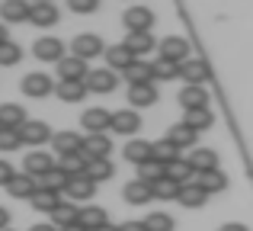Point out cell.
<instances>
[{
    "label": "cell",
    "mask_w": 253,
    "mask_h": 231,
    "mask_svg": "<svg viewBox=\"0 0 253 231\" xmlns=\"http://www.w3.org/2000/svg\"><path fill=\"white\" fill-rule=\"evenodd\" d=\"M71 55L90 61V58H96V55H106V45L96 32H84V36H77L74 42H71Z\"/></svg>",
    "instance_id": "6da1fadb"
},
{
    "label": "cell",
    "mask_w": 253,
    "mask_h": 231,
    "mask_svg": "<svg viewBox=\"0 0 253 231\" xmlns=\"http://www.w3.org/2000/svg\"><path fill=\"white\" fill-rule=\"evenodd\" d=\"M122 23L128 26V32H151V26H154V10L135 3L122 13Z\"/></svg>",
    "instance_id": "7a4b0ae2"
},
{
    "label": "cell",
    "mask_w": 253,
    "mask_h": 231,
    "mask_svg": "<svg viewBox=\"0 0 253 231\" xmlns=\"http://www.w3.org/2000/svg\"><path fill=\"white\" fill-rule=\"evenodd\" d=\"M19 138H23V144L39 148V144L51 141V129H48V122H42V119H26V122L19 125Z\"/></svg>",
    "instance_id": "3957f363"
},
{
    "label": "cell",
    "mask_w": 253,
    "mask_h": 231,
    "mask_svg": "<svg viewBox=\"0 0 253 231\" xmlns=\"http://www.w3.org/2000/svg\"><path fill=\"white\" fill-rule=\"evenodd\" d=\"M23 93L26 96H32V100H42V96H48L51 90H55V84H51V77L48 74H42V71H32V74H26L23 77Z\"/></svg>",
    "instance_id": "277c9868"
},
{
    "label": "cell",
    "mask_w": 253,
    "mask_h": 231,
    "mask_svg": "<svg viewBox=\"0 0 253 231\" xmlns=\"http://www.w3.org/2000/svg\"><path fill=\"white\" fill-rule=\"evenodd\" d=\"M84 84H86L90 93H112V90L119 87V77H116V71H109V68H96V71L86 74Z\"/></svg>",
    "instance_id": "5b68a950"
},
{
    "label": "cell",
    "mask_w": 253,
    "mask_h": 231,
    "mask_svg": "<svg viewBox=\"0 0 253 231\" xmlns=\"http://www.w3.org/2000/svg\"><path fill=\"white\" fill-rule=\"evenodd\" d=\"M32 55L39 58V61H61L64 58V42L61 39H55V36H42V39H36V45H32Z\"/></svg>",
    "instance_id": "8992f818"
},
{
    "label": "cell",
    "mask_w": 253,
    "mask_h": 231,
    "mask_svg": "<svg viewBox=\"0 0 253 231\" xmlns=\"http://www.w3.org/2000/svg\"><path fill=\"white\" fill-rule=\"evenodd\" d=\"M161 58H170V61H176V64H183V61H189V42H186L183 36H167V39H161Z\"/></svg>",
    "instance_id": "52a82bcc"
},
{
    "label": "cell",
    "mask_w": 253,
    "mask_h": 231,
    "mask_svg": "<svg viewBox=\"0 0 253 231\" xmlns=\"http://www.w3.org/2000/svg\"><path fill=\"white\" fill-rule=\"evenodd\" d=\"M81 125L90 135H103L106 129L112 125V113L109 109H103V106H93V109H84V116H81Z\"/></svg>",
    "instance_id": "ba28073f"
},
{
    "label": "cell",
    "mask_w": 253,
    "mask_h": 231,
    "mask_svg": "<svg viewBox=\"0 0 253 231\" xmlns=\"http://www.w3.org/2000/svg\"><path fill=\"white\" fill-rule=\"evenodd\" d=\"M86 74H90V68H86V61L77 58V55H64L61 61H58V77H61V81H86Z\"/></svg>",
    "instance_id": "9c48e42d"
},
{
    "label": "cell",
    "mask_w": 253,
    "mask_h": 231,
    "mask_svg": "<svg viewBox=\"0 0 253 231\" xmlns=\"http://www.w3.org/2000/svg\"><path fill=\"white\" fill-rule=\"evenodd\" d=\"M64 193H68L74 202H86V199H93V193H96V180H93V177H86V174L71 177Z\"/></svg>",
    "instance_id": "30bf717a"
},
{
    "label": "cell",
    "mask_w": 253,
    "mask_h": 231,
    "mask_svg": "<svg viewBox=\"0 0 253 231\" xmlns=\"http://www.w3.org/2000/svg\"><path fill=\"white\" fill-rule=\"evenodd\" d=\"M109 129L119 132V135H135L141 129V116H138V109H119V113H112Z\"/></svg>",
    "instance_id": "8fae6325"
},
{
    "label": "cell",
    "mask_w": 253,
    "mask_h": 231,
    "mask_svg": "<svg viewBox=\"0 0 253 231\" xmlns=\"http://www.w3.org/2000/svg\"><path fill=\"white\" fill-rule=\"evenodd\" d=\"M55 167V161H51V154H45V151H29L26 154V161H23V174H29V177H42V174H48V170Z\"/></svg>",
    "instance_id": "7c38bea8"
},
{
    "label": "cell",
    "mask_w": 253,
    "mask_h": 231,
    "mask_svg": "<svg viewBox=\"0 0 253 231\" xmlns=\"http://www.w3.org/2000/svg\"><path fill=\"white\" fill-rule=\"evenodd\" d=\"M179 106H183V109H202V106H209V90H205L202 84H186V87L179 90Z\"/></svg>",
    "instance_id": "4fadbf2b"
},
{
    "label": "cell",
    "mask_w": 253,
    "mask_h": 231,
    "mask_svg": "<svg viewBox=\"0 0 253 231\" xmlns=\"http://www.w3.org/2000/svg\"><path fill=\"white\" fill-rule=\"evenodd\" d=\"M51 148H55L58 157L77 154V151H84V138L77 132H58V135H51Z\"/></svg>",
    "instance_id": "5bb4252c"
},
{
    "label": "cell",
    "mask_w": 253,
    "mask_h": 231,
    "mask_svg": "<svg viewBox=\"0 0 253 231\" xmlns=\"http://www.w3.org/2000/svg\"><path fill=\"white\" fill-rule=\"evenodd\" d=\"M122 199L128 202V206H144V202L148 199H154V196H151V183H144V180H128L122 186Z\"/></svg>",
    "instance_id": "9a60e30c"
},
{
    "label": "cell",
    "mask_w": 253,
    "mask_h": 231,
    "mask_svg": "<svg viewBox=\"0 0 253 231\" xmlns=\"http://www.w3.org/2000/svg\"><path fill=\"white\" fill-rule=\"evenodd\" d=\"M179 77H183L186 84H202L205 87V81H209V64H205L202 58H189V61L179 64Z\"/></svg>",
    "instance_id": "2e32d148"
},
{
    "label": "cell",
    "mask_w": 253,
    "mask_h": 231,
    "mask_svg": "<svg viewBox=\"0 0 253 231\" xmlns=\"http://www.w3.org/2000/svg\"><path fill=\"white\" fill-rule=\"evenodd\" d=\"M109 151H112V141H109V135H86L84 138V157L86 161H96V157H109Z\"/></svg>",
    "instance_id": "e0dca14e"
},
{
    "label": "cell",
    "mask_w": 253,
    "mask_h": 231,
    "mask_svg": "<svg viewBox=\"0 0 253 231\" xmlns=\"http://www.w3.org/2000/svg\"><path fill=\"white\" fill-rule=\"evenodd\" d=\"M36 189H39V183H36V177H29V174H16L6 183V193H10L13 199H32Z\"/></svg>",
    "instance_id": "ac0fdd59"
},
{
    "label": "cell",
    "mask_w": 253,
    "mask_h": 231,
    "mask_svg": "<svg viewBox=\"0 0 253 231\" xmlns=\"http://www.w3.org/2000/svg\"><path fill=\"white\" fill-rule=\"evenodd\" d=\"M128 103H131V109L154 106L157 103V87L154 84H135V87H128Z\"/></svg>",
    "instance_id": "d6986e66"
},
{
    "label": "cell",
    "mask_w": 253,
    "mask_h": 231,
    "mask_svg": "<svg viewBox=\"0 0 253 231\" xmlns=\"http://www.w3.org/2000/svg\"><path fill=\"white\" fill-rule=\"evenodd\" d=\"M29 10H32L29 0H3V3H0L3 23H23V19H29Z\"/></svg>",
    "instance_id": "ffe728a7"
},
{
    "label": "cell",
    "mask_w": 253,
    "mask_h": 231,
    "mask_svg": "<svg viewBox=\"0 0 253 231\" xmlns=\"http://www.w3.org/2000/svg\"><path fill=\"white\" fill-rule=\"evenodd\" d=\"M164 138H167L170 144H176V148H192V144H196V138H199V132H192L186 122H173Z\"/></svg>",
    "instance_id": "44dd1931"
},
{
    "label": "cell",
    "mask_w": 253,
    "mask_h": 231,
    "mask_svg": "<svg viewBox=\"0 0 253 231\" xmlns=\"http://www.w3.org/2000/svg\"><path fill=\"white\" fill-rule=\"evenodd\" d=\"M55 93H58V100H64V103H81L90 90H86L84 81H58Z\"/></svg>",
    "instance_id": "7402d4cb"
},
{
    "label": "cell",
    "mask_w": 253,
    "mask_h": 231,
    "mask_svg": "<svg viewBox=\"0 0 253 231\" xmlns=\"http://www.w3.org/2000/svg\"><path fill=\"white\" fill-rule=\"evenodd\" d=\"M77 225H84L86 231H96V228L109 225V215H106L103 206H84V209H81V219H77Z\"/></svg>",
    "instance_id": "603a6c76"
},
{
    "label": "cell",
    "mask_w": 253,
    "mask_h": 231,
    "mask_svg": "<svg viewBox=\"0 0 253 231\" xmlns=\"http://www.w3.org/2000/svg\"><path fill=\"white\" fill-rule=\"evenodd\" d=\"M176 199L183 202L186 209H202L205 199H209V193H205V189L192 180V183H186V186H179V196H176Z\"/></svg>",
    "instance_id": "cb8c5ba5"
},
{
    "label": "cell",
    "mask_w": 253,
    "mask_h": 231,
    "mask_svg": "<svg viewBox=\"0 0 253 231\" xmlns=\"http://www.w3.org/2000/svg\"><path fill=\"white\" fill-rule=\"evenodd\" d=\"M106 61H109V71H125L135 61V55L128 51L125 42H119V45H109V48H106Z\"/></svg>",
    "instance_id": "d4e9b609"
},
{
    "label": "cell",
    "mask_w": 253,
    "mask_h": 231,
    "mask_svg": "<svg viewBox=\"0 0 253 231\" xmlns=\"http://www.w3.org/2000/svg\"><path fill=\"white\" fill-rule=\"evenodd\" d=\"M122 77L128 81V87H135V84H154V77H151V64L141 61V58H135V61L122 71Z\"/></svg>",
    "instance_id": "484cf974"
},
{
    "label": "cell",
    "mask_w": 253,
    "mask_h": 231,
    "mask_svg": "<svg viewBox=\"0 0 253 231\" xmlns=\"http://www.w3.org/2000/svg\"><path fill=\"white\" fill-rule=\"evenodd\" d=\"M167 177H170V180H176L179 186H186V183L196 180V170H192L189 157H176V161H170L167 164Z\"/></svg>",
    "instance_id": "4316f807"
},
{
    "label": "cell",
    "mask_w": 253,
    "mask_h": 231,
    "mask_svg": "<svg viewBox=\"0 0 253 231\" xmlns=\"http://www.w3.org/2000/svg\"><path fill=\"white\" fill-rule=\"evenodd\" d=\"M29 23L32 26H55L58 23V6L55 3H32V10H29Z\"/></svg>",
    "instance_id": "83f0119b"
},
{
    "label": "cell",
    "mask_w": 253,
    "mask_h": 231,
    "mask_svg": "<svg viewBox=\"0 0 253 231\" xmlns=\"http://www.w3.org/2000/svg\"><path fill=\"white\" fill-rule=\"evenodd\" d=\"M77 219H81V209L74 206V202H61V206L51 212V225L55 228H71V225H77Z\"/></svg>",
    "instance_id": "f1b7e54d"
},
{
    "label": "cell",
    "mask_w": 253,
    "mask_h": 231,
    "mask_svg": "<svg viewBox=\"0 0 253 231\" xmlns=\"http://www.w3.org/2000/svg\"><path fill=\"white\" fill-rule=\"evenodd\" d=\"M26 122V109L19 103H0V129H19Z\"/></svg>",
    "instance_id": "f546056e"
},
{
    "label": "cell",
    "mask_w": 253,
    "mask_h": 231,
    "mask_svg": "<svg viewBox=\"0 0 253 231\" xmlns=\"http://www.w3.org/2000/svg\"><path fill=\"white\" fill-rule=\"evenodd\" d=\"M196 183L211 196V193H221L228 186V177H224V170H205V174H196Z\"/></svg>",
    "instance_id": "4dcf8cb0"
},
{
    "label": "cell",
    "mask_w": 253,
    "mask_h": 231,
    "mask_svg": "<svg viewBox=\"0 0 253 231\" xmlns=\"http://www.w3.org/2000/svg\"><path fill=\"white\" fill-rule=\"evenodd\" d=\"M68 180H71V177L64 174V170L51 167L48 174H42L36 183H39V189H48V193H61V189H68Z\"/></svg>",
    "instance_id": "1f68e13d"
},
{
    "label": "cell",
    "mask_w": 253,
    "mask_h": 231,
    "mask_svg": "<svg viewBox=\"0 0 253 231\" xmlns=\"http://www.w3.org/2000/svg\"><path fill=\"white\" fill-rule=\"evenodd\" d=\"M189 164H192V170H196V174L218 170V154L211 148H196V151H192V157H189Z\"/></svg>",
    "instance_id": "d6a6232c"
},
{
    "label": "cell",
    "mask_w": 253,
    "mask_h": 231,
    "mask_svg": "<svg viewBox=\"0 0 253 231\" xmlns=\"http://www.w3.org/2000/svg\"><path fill=\"white\" fill-rule=\"evenodd\" d=\"M125 161H131V164H144V161H151V141H144V138H131L128 144H125Z\"/></svg>",
    "instance_id": "836d02e7"
},
{
    "label": "cell",
    "mask_w": 253,
    "mask_h": 231,
    "mask_svg": "<svg viewBox=\"0 0 253 231\" xmlns=\"http://www.w3.org/2000/svg\"><path fill=\"white\" fill-rule=\"evenodd\" d=\"M183 122L189 125L192 132H205V129H211L215 116H211L209 106H202V109H186V119H183Z\"/></svg>",
    "instance_id": "e575fe53"
},
{
    "label": "cell",
    "mask_w": 253,
    "mask_h": 231,
    "mask_svg": "<svg viewBox=\"0 0 253 231\" xmlns=\"http://www.w3.org/2000/svg\"><path fill=\"white\" fill-rule=\"evenodd\" d=\"M86 157H84V151H77V154H64V157H58V170H64L68 177H81L86 174Z\"/></svg>",
    "instance_id": "d590c367"
},
{
    "label": "cell",
    "mask_w": 253,
    "mask_h": 231,
    "mask_svg": "<svg viewBox=\"0 0 253 231\" xmlns=\"http://www.w3.org/2000/svg\"><path fill=\"white\" fill-rule=\"evenodd\" d=\"M32 209H36V212H55L58 206H61V196L58 193H48V189H36V193H32Z\"/></svg>",
    "instance_id": "8d00e7d4"
},
{
    "label": "cell",
    "mask_w": 253,
    "mask_h": 231,
    "mask_svg": "<svg viewBox=\"0 0 253 231\" xmlns=\"http://www.w3.org/2000/svg\"><path fill=\"white\" fill-rule=\"evenodd\" d=\"M125 45H128V51L138 58V55H144V51H151L157 42H154V36H151V32H128Z\"/></svg>",
    "instance_id": "74e56055"
},
{
    "label": "cell",
    "mask_w": 253,
    "mask_h": 231,
    "mask_svg": "<svg viewBox=\"0 0 253 231\" xmlns=\"http://www.w3.org/2000/svg\"><path fill=\"white\" fill-rule=\"evenodd\" d=\"M151 77L154 81H173V77H179V64L170 61V58H157V61H151Z\"/></svg>",
    "instance_id": "f35d334b"
},
{
    "label": "cell",
    "mask_w": 253,
    "mask_h": 231,
    "mask_svg": "<svg viewBox=\"0 0 253 231\" xmlns=\"http://www.w3.org/2000/svg\"><path fill=\"white\" fill-rule=\"evenodd\" d=\"M151 196H154V199H176L179 196V183L170 180V177H161V180L151 183Z\"/></svg>",
    "instance_id": "ab89813d"
},
{
    "label": "cell",
    "mask_w": 253,
    "mask_h": 231,
    "mask_svg": "<svg viewBox=\"0 0 253 231\" xmlns=\"http://www.w3.org/2000/svg\"><path fill=\"white\" fill-rule=\"evenodd\" d=\"M161 177H167V164H161V161H144V164H138V180H144V183H154V180H161Z\"/></svg>",
    "instance_id": "60d3db41"
},
{
    "label": "cell",
    "mask_w": 253,
    "mask_h": 231,
    "mask_svg": "<svg viewBox=\"0 0 253 231\" xmlns=\"http://www.w3.org/2000/svg\"><path fill=\"white\" fill-rule=\"evenodd\" d=\"M151 157L161 161V164H170V161H176V157H179V148H176V144H170L167 138H161V141H151Z\"/></svg>",
    "instance_id": "b9f144b4"
},
{
    "label": "cell",
    "mask_w": 253,
    "mask_h": 231,
    "mask_svg": "<svg viewBox=\"0 0 253 231\" xmlns=\"http://www.w3.org/2000/svg\"><path fill=\"white\" fill-rule=\"evenodd\" d=\"M116 174V167H112V161L109 157H96V161H90L86 164V177H93V180H109V177Z\"/></svg>",
    "instance_id": "7bdbcfd3"
},
{
    "label": "cell",
    "mask_w": 253,
    "mask_h": 231,
    "mask_svg": "<svg viewBox=\"0 0 253 231\" xmlns=\"http://www.w3.org/2000/svg\"><path fill=\"white\" fill-rule=\"evenodd\" d=\"M144 225H148V231H173L176 222H173V215H167V212H151L148 219H144Z\"/></svg>",
    "instance_id": "ee69618b"
},
{
    "label": "cell",
    "mask_w": 253,
    "mask_h": 231,
    "mask_svg": "<svg viewBox=\"0 0 253 231\" xmlns=\"http://www.w3.org/2000/svg\"><path fill=\"white\" fill-rule=\"evenodd\" d=\"M19 58H23V48H19L16 42H3V45H0V64H3V68L19 64Z\"/></svg>",
    "instance_id": "f6af8a7d"
},
{
    "label": "cell",
    "mask_w": 253,
    "mask_h": 231,
    "mask_svg": "<svg viewBox=\"0 0 253 231\" xmlns=\"http://www.w3.org/2000/svg\"><path fill=\"white\" fill-rule=\"evenodd\" d=\"M19 144H23V138H19V129H0V151H3V154L16 151Z\"/></svg>",
    "instance_id": "bcb514c9"
},
{
    "label": "cell",
    "mask_w": 253,
    "mask_h": 231,
    "mask_svg": "<svg viewBox=\"0 0 253 231\" xmlns=\"http://www.w3.org/2000/svg\"><path fill=\"white\" fill-rule=\"evenodd\" d=\"M68 6L74 13H96L99 10V0H68Z\"/></svg>",
    "instance_id": "7dc6e473"
},
{
    "label": "cell",
    "mask_w": 253,
    "mask_h": 231,
    "mask_svg": "<svg viewBox=\"0 0 253 231\" xmlns=\"http://www.w3.org/2000/svg\"><path fill=\"white\" fill-rule=\"evenodd\" d=\"M16 177V170H13V164L10 161H0V186H6V183Z\"/></svg>",
    "instance_id": "c3c4849f"
},
{
    "label": "cell",
    "mask_w": 253,
    "mask_h": 231,
    "mask_svg": "<svg viewBox=\"0 0 253 231\" xmlns=\"http://www.w3.org/2000/svg\"><path fill=\"white\" fill-rule=\"evenodd\" d=\"M119 231H148V225H144V222H122V225H119Z\"/></svg>",
    "instance_id": "681fc988"
},
{
    "label": "cell",
    "mask_w": 253,
    "mask_h": 231,
    "mask_svg": "<svg viewBox=\"0 0 253 231\" xmlns=\"http://www.w3.org/2000/svg\"><path fill=\"white\" fill-rule=\"evenodd\" d=\"M218 231H250V228L244 225V222H224V225L218 228Z\"/></svg>",
    "instance_id": "f907efd6"
},
{
    "label": "cell",
    "mask_w": 253,
    "mask_h": 231,
    "mask_svg": "<svg viewBox=\"0 0 253 231\" xmlns=\"http://www.w3.org/2000/svg\"><path fill=\"white\" fill-rule=\"evenodd\" d=\"M3 228H10V209L0 206V231H3Z\"/></svg>",
    "instance_id": "816d5d0a"
},
{
    "label": "cell",
    "mask_w": 253,
    "mask_h": 231,
    "mask_svg": "<svg viewBox=\"0 0 253 231\" xmlns=\"http://www.w3.org/2000/svg\"><path fill=\"white\" fill-rule=\"evenodd\" d=\"M29 231H61V228H55V225H32Z\"/></svg>",
    "instance_id": "f5cc1de1"
},
{
    "label": "cell",
    "mask_w": 253,
    "mask_h": 231,
    "mask_svg": "<svg viewBox=\"0 0 253 231\" xmlns=\"http://www.w3.org/2000/svg\"><path fill=\"white\" fill-rule=\"evenodd\" d=\"M3 42H10V39H6V26L0 23V45H3Z\"/></svg>",
    "instance_id": "db71d44e"
},
{
    "label": "cell",
    "mask_w": 253,
    "mask_h": 231,
    "mask_svg": "<svg viewBox=\"0 0 253 231\" xmlns=\"http://www.w3.org/2000/svg\"><path fill=\"white\" fill-rule=\"evenodd\" d=\"M96 231H119V225H103V228H96Z\"/></svg>",
    "instance_id": "11a10c76"
},
{
    "label": "cell",
    "mask_w": 253,
    "mask_h": 231,
    "mask_svg": "<svg viewBox=\"0 0 253 231\" xmlns=\"http://www.w3.org/2000/svg\"><path fill=\"white\" fill-rule=\"evenodd\" d=\"M64 231H86L84 225H71V228H64Z\"/></svg>",
    "instance_id": "9f6ffc18"
},
{
    "label": "cell",
    "mask_w": 253,
    "mask_h": 231,
    "mask_svg": "<svg viewBox=\"0 0 253 231\" xmlns=\"http://www.w3.org/2000/svg\"><path fill=\"white\" fill-rule=\"evenodd\" d=\"M32 3H51V0H32Z\"/></svg>",
    "instance_id": "6f0895ef"
},
{
    "label": "cell",
    "mask_w": 253,
    "mask_h": 231,
    "mask_svg": "<svg viewBox=\"0 0 253 231\" xmlns=\"http://www.w3.org/2000/svg\"><path fill=\"white\" fill-rule=\"evenodd\" d=\"M3 231H10V228H3Z\"/></svg>",
    "instance_id": "680465c9"
}]
</instances>
